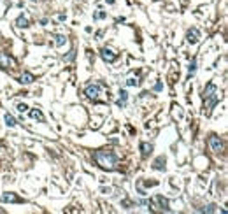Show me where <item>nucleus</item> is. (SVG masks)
Instances as JSON below:
<instances>
[{"label": "nucleus", "mask_w": 228, "mask_h": 214, "mask_svg": "<svg viewBox=\"0 0 228 214\" xmlns=\"http://www.w3.org/2000/svg\"><path fill=\"white\" fill-rule=\"evenodd\" d=\"M95 160H97V163H99L102 169L112 170L118 163V156L111 151H97L95 153Z\"/></svg>", "instance_id": "obj_1"}, {"label": "nucleus", "mask_w": 228, "mask_h": 214, "mask_svg": "<svg viewBox=\"0 0 228 214\" xmlns=\"http://www.w3.org/2000/svg\"><path fill=\"white\" fill-rule=\"evenodd\" d=\"M100 89H102V86L97 84V83H93V84H88V86H86L84 93H86V97H88V98H91V100H97V98H99V95H100Z\"/></svg>", "instance_id": "obj_2"}, {"label": "nucleus", "mask_w": 228, "mask_h": 214, "mask_svg": "<svg viewBox=\"0 0 228 214\" xmlns=\"http://www.w3.org/2000/svg\"><path fill=\"white\" fill-rule=\"evenodd\" d=\"M209 146H210V151L212 153L223 151V140H221L218 135H210L209 137Z\"/></svg>", "instance_id": "obj_3"}, {"label": "nucleus", "mask_w": 228, "mask_h": 214, "mask_svg": "<svg viewBox=\"0 0 228 214\" xmlns=\"http://www.w3.org/2000/svg\"><path fill=\"white\" fill-rule=\"evenodd\" d=\"M100 56L104 58V62H107V63H112L114 60L118 58V54L112 51V49H107V48H104L102 51H100Z\"/></svg>", "instance_id": "obj_4"}, {"label": "nucleus", "mask_w": 228, "mask_h": 214, "mask_svg": "<svg viewBox=\"0 0 228 214\" xmlns=\"http://www.w3.org/2000/svg\"><path fill=\"white\" fill-rule=\"evenodd\" d=\"M214 93H218V86L214 84V83H209V84L205 86V89H204V93H202V97H204V100H207L209 97H212Z\"/></svg>", "instance_id": "obj_5"}, {"label": "nucleus", "mask_w": 228, "mask_h": 214, "mask_svg": "<svg viewBox=\"0 0 228 214\" xmlns=\"http://www.w3.org/2000/svg\"><path fill=\"white\" fill-rule=\"evenodd\" d=\"M14 67V60H11L5 53H0V69H9Z\"/></svg>", "instance_id": "obj_6"}, {"label": "nucleus", "mask_w": 228, "mask_h": 214, "mask_svg": "<svg viewBox=\"0 0 228 214\" xmlns=\"http://www.w3.org/2000/svg\"><path fill=\"white\" fill-rule=\"evenodd\" d=\"M186 39H188L190 44H197L198 39H200V33H198L197 28H191V30H188V33H186Z\"/></svg>", "instance_id": "obj_7"}, {"label": "nucleus", "mask_w": 228, "mask_h": 214, "mask_svg": "<svg viewBox=\"0 0 228 214\" xmlns=\"http://www.w3.org/2000/svg\"><path fill=\"white\" fill-rule=\"evenodd\" d=\"M165 163H167L165 158H163V156H158L156 160L153 161V169L155 170H165Z\"/></svg>", "instance_id": "obj_8"}, {"label": "nucleus", "mask_w": 228, "mask_h": 214, "mask_svg": "<svg viewBox=\"0 0 228 214\" xmlns=\"http://www.w3.org/2000/svg\"><path fill=\"white\" fill-rule=\"evenodd\" d=\"M140 151H142V156H144V158H148V156L153 153V144L140 142Z\"/></svg>", "instance_id": "obj_9"}, {"label": "nucleus", "mask_w": 228, "mask_h": 214, "mask_svg": "<svg viewBox=\"0 0 228 214\" xmlns=\"http://www.w3.org/2000/svg\"><path fill=\"white\" fill-rule=\"evenodd\" d=\"M33 79H35V77L32 76L30 72H23L21 77H19V83H21V84H30V83H33Z\"/></svg>", "instance_id": "obj_10"}, {"label": "nucleus", "mask_w": 228, "mask_h": 214, "mask_svg": "<svg viewBox=\"0 0 228 214\" xmlns=\"http://www.w3.org/2000/svg\"><path fill=\"white\" fill-rule=\"evenodd\" d=\"M2 200L4 202H21V198L16 196L14 193H4V195H2Z\"/></svg>", "instance_id": "obj_11"}, {"label": "nucleus", "mask_w": 228, "mask_h": 214, "mask_svg": "<svg viewBox=\"0 0 228 214\" xmlns=\"http://www.w3.org/2000/svg\"><path fill=\"white\" fill-rule=\"evenodd\" d=\"M218 100H219V95L218 93H214L212 97H209V98H207V109L210 111V109L216 105V102H218Z\"/></svg>", "instance_id": "obj_12"}, {"label": "nucleus", "mask_w": 228, "mask_h": 214, "mask_svg": "<svg viewBox=\"0 0 228 214\" xmlns=\"http://www.w3.org/2000/svg\"><path fill=\"white\" fill-rule=\"evenodd\" d=\"M119 95H121V97H119V100H118V105H119V107H125L126 105V98H128V93H126L125 89H121Z\"/></svg>", "instance_id": "obj_13"}, {"label": "nucleus", "mask_w": 228, "mask_h": 214, "mask_svg": "<svg viewBox=\"0 0 228 214\" xmlns=\"http://www.w3.org/2000/svg\"><path fill=\"white\" fill-rule=\"evenodd\" d=\"M4 120H5V125H7V126H16V125H18V121L14 120V116H11L9 112L4 116Z\"/></svg>", "instance_id": "obj_14"}, {"label": "nucleus", "mask_w": 228, "mask_h": 214, "mask_svg": "<svg viewBox=\"0 0 228 214\" xmlns=\"http://www.w3.org/2000/svg\"><path fill=\"white\" fill-rule=\"evenodd\" d=\"M30 116L33 118V120H39V121H44V116H42V112L39 111V109H32L30 111Z\"/></svg>", "instance_id": "obj_15"}, {"label": "nucleus", "mask_w": 228, "mask_h": 214, "mask_svg": "<svg viewBox=\"0 0 228 214\" xmlns=\"http://www.w3.org/2000/svg\"><path fill=\"white\" fill-rule=\"evenodd\" d=\"M156 202L161 205V209L169 211V200H167V198H163V196H160V195H158V196H156Z\"/></svg>", "instance_id": "obj_16"}, {"label": "nucleus", "mask_w": 228, "mask_h": 214, "mask_svg": "<svg viewBox=\"0 0 228 214\" xmlns=\"http://www.w3.org/2000/svg\"><path fill=\"white\" fill-rule=\"evenodd\" d=\"M16 25H18L19 28H27L28 27V19L25 18V16H19V18L16 19Z\"/></svg>", "instance_id": "obj_17"}, {"label": "nucleus", "mask_w": 228, "mask_h": 214, "mask_svg": "<svg viewBox=\"0 0 228 214\" xmlns=\"http://www.w3.org/2000/svg\"><path fill=\"white\" fill-rule=\"evenodd\" d=\"M195 70H197V60L193 58V60H191V63H190V69H188V74H190V76H193V74H195Z\"/></svg>", "instance_id": "obj_18"}, {"label": "nucleus", "mask_w": 228, "mask_h": 214, "mask_svg": "<svg viewBox=\"0 0 228 214\" xmlns=\"http://www.w3.org/2000/svg\"><path fill=\"white\" fill-rule=\"evenodd\" d=\"M54 39H56V40H54V42H56V46H63V44H65V42H67V39H65V35H56V37H54Z\"/></svg>", "instance_id": "obj_19"}, {"label": "nucleus", "mask_w": 228, "mask_h": 214, "mask_svg": "<svg viewBox=\"0 0 228 214\" xmlns=\"http://www.w3.org/2000/svg\"><path fill=\"white\" fill-rule=\"evenodd\" d=\"M202 211H204V212H216L218 209H216V205H214V204H209V205H205V207H204Z\"/></svg>", "instance_id": "obj_20"}, {"label": "nucleus", "mask_w": 228, "mask_h": 214, "mask_svg": "<svg viewBox=\"0 0 228 214\" xmlns=\"http://www.w3.org/2000/svg\"><path fill=\"white\" fill-rule=\"evenodd\" d=\"M105 16H107V13H105V11H99V13L93 14V19H104Z\"/></svg>", "instance_id": "obj_21"}, {"label": "nucleus", "mask_w": 228, "mask_h": 214, "mask_svg": "<svg viewBox=\"0 0 228 214\" xmlns=\"http://www.w3.org/2000/svg\"><path fill=\"white\" fill-rule=\"evenodd\" d=\"M74 58H76V51L72 49V51L67 54V56H63V62H72V60H74Z\"/></svg>", "instance_id": "obj_22"}, {"label": "nucleus", "mask_w": 228, "mask_h": 214, "mask_svg": "<svg viewBox=\"0 0 228 214\" xmlns=\"http://www.w3.org/2000/svg\"><path fill=\"white\" fill-rule=\"evenodd\" d=\"M137 84H139L137 77H128V79H126V86H137Z\"/></svg>", "instance_id": "obj_23"}, {"label": "nucleus", "mask_w": 228, "mask_h": 214, "mask_svg": "<svg viewBox=\"0 0 228 214\" xmlns=\"http://www.w3.org/2000/svg\"><path fill=\"white\" fill-rule=\"evenodd\" d=\"M18 111L19 112H25V111H28V107L25 105V104H19V105H18Z\"/></svg>", "instance_id": "obj_24"}, {"label": "nucleus", "mask_w": 228, "mask_h": 214, "mask_svg": "<svg viewBox=\"0 0 228 214\" xmlns=\"http://www.w3.org/2000/svg\"><path fill=\"white\" fill-rule=\"evenodd\" d=\"M161 88H163V84H161V83H156V84H155V89H156V91H160Z\"/></svg>", "instance_id": "obj_25"}]
</instances>
